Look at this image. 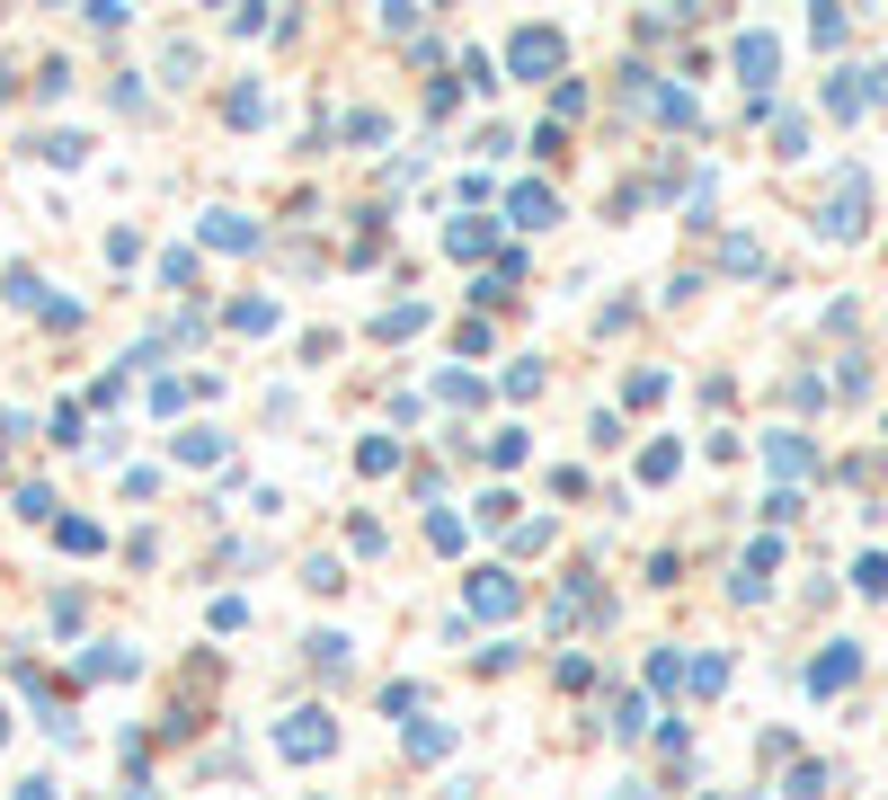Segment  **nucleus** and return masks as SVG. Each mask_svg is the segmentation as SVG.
Instances as JSON below:
<instances>
[{"label":"nucleus","instance_id":"1","mask_svg":"<svg viewBox=\"0 0 888 800\" xmlns=\"http://www.w3.org/2000/svg\"><path fill=\"white\" fill-rule=\"evenodd\" d=\"M507 54H516V72H524V81H533V72H560V36H552V27H524Z\"/></svg>","mask_w":888,"mask_h":800},{"label":"nucleus","instance_id":"2","mask_svg":"<svg viewBox=\"0 0 888 800\" xmlns=\"http://www.w3.org/2000/svg\"><path fill=\"white\" fill-rule=\"evenodd\" d=\"M471 614H516V578L507 569H481V578H471Z\"/></svg>","mask_w":888,"mask_h":800},{"label":"nucleus","instance_id":"3","mask_svg":"<svg viewBox=\"0 0 888 800\" xmlns=\"http://www.w3.org/2000/svg\"><path fill=\"white\" fill-rule=\"evenodd\" d=\"M320 748H329V720L320 711H294L285 720V756H320Z\"/></svg>","mask_w":888,"mask_h":800},{"label":"nucleus","instance_id":"4","mask_svg":"<svg viewBox=\"0 0 888 800\" xmlns=\"http://www.w3.org/2000/svg\"><path fill=\"white\" fill-rule=\"evenodd\" d=\"M827 232H862V187H853V178L836 187V205H827Z\"/></svg>","mask_w":888,"mask_h":800},{"label":"nucleus","instance_id":"5","mask_svg":"<svg viewBox=\"0 0 888 800\" xmlns=\"http://www.w3.org/2000/svg\"><path fill=\"white\" fill-rule=\"evenodd\" d=\"M737 72L765 81V72H773V36H746V45H737Z\"/></svg>","mask_w":888,"mask_h":800},{"label":"nucleus","instance_id":"6","mask_svg":"<svg viewBox=\"0 0 888 800\" xmlns=\"http://www.w3.org/2000/svg\"><path fill=\"white\" fill-rule=\"evenodd\" d=\"M445 249H453V258H481V249H489V223H453Z\"/></svg>","mask_w":888,"mask_h":800},{"label":"nucleus","instance_id":"7","mask_svg":"<svg viewBox=\"0 0 888 800\" xmlns=\"http://www.w3.org/2000/svg\"><path fill=\"white\" fill-rule=\"evenodd\" d=\"M204 240H214V249H240V240H258L240 214H214V223H204Z\"/></svg>","mask_w":888,"mask_h":800},{"label":"nucleus","instance_id":"8","mask_svg":"<svg viewBox=\"0 0 888 800\" xmlns=\"http://www.w3.org/2000/svg\"><path fill=\"white\" fill-rule=\"evenodd\" d=\"M516 223L542 232V223H552V196H542V187H516Z\"/></svg>","mask_w":888,"mask_h":800},{"label":"nucleus","instance_id":"9","mask_svg":"<svg viewBox=\"0 0 888 800\" xmlns=\"http://www.w3.org/2000/svg\"><path fill=\"white\" fill-rule=\"evenodd\" d=\"M844 677H853V649H836V658H827V667H817V677H808V685H817V694H836Z\"/></svg>","mask_w":888,"mask_h":800},{"label":"nucleus","instance_id":"10","mask_svg":"<svg viewBox=\"0 0 888 800\" xmlns=\"http://www.w3.org/2000/svg\"><path fill=\"white\" fill-rule=\"evenodd\" d=\"M773 472H808V445L800 436H773Z\"/></svg>","mask_w":888,"mask_h":800},{"label":"nucleus","instance_id":"11","mask_svg":"<svg viewBox=\"0 0 888 800\" xmlns=\"http://www.w3.org/2000/svg\"><path fill=\"white\" fill-rule=\"evenodd\" d=\"M19 800H54V783H45V774H36V783H19Z\"/></svg>","mask_w":888,"mask_h":800},{"label":"nucleus","instance_id":"12","mask_svg":"<svg viewBox=\"0 0 888 800\" xmlns=\"http://www.w3.org/2000/svg\"><path fill=\"white\" fill-rule=\"evenodd\" d=\"M0 729H10V720H0Z\"/></svg>","mask_w":888,"mask_h":800}]
</instances>
